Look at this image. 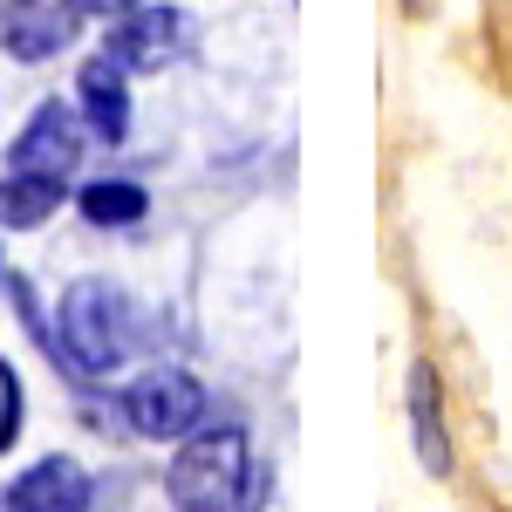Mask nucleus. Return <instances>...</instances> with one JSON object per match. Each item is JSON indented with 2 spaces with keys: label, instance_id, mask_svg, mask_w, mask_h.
Returning a JSON list of instances; mask_svg holds the SVG:
<instances>
[{
  "label": "nucleus",
  "instance_id": "9d476101",
  "mask_svg": "<svg viewBox=\"0 0 512 512\" xmlns=\"http://www.w3.org/2000/svg\"><path fill=\"white\" fill-rule=\"evenodd\" d=\"M62 212V178H41V171H14L0 178V226L14 233H35Z\"/></svg>",
  "mask_w": 512,
  "mask_h": 512
},
{
  "label": "nucleus",
  "instance_id": "20e7f679",
  "mask_svg": "<svg viewBox=\"0 0 512 512\" xmlns=\"http://www.w3.org/2000/svg\"><path fill=\"white\" fill-rule=\"evenodd\" d=\"M185 48H192V14L185 7H151V0L117 14V28L103 35V55H117L123 69H137V76L171 69Z\"/></svg>",
  "mask_w": 512,
  "mask_h": 512
},
{
  "label": "nucleus",
  "instance_id": "ddd939ff",
  "mask_svg": "<svg viewBox=\"0 0 512 512\" xmlns=\"http://www.w3.org/2000/svg\"><path fill=\"white\" fill-rule=\"evenodd\" d=\"M21 437V383H14V369L0 362V451Z\"/></svg>",
  "mask_w": 512,
  "mask_h": 512
},
{
  "label": "nucleus",
  "instance_id": "9b49d317",
  "mask_svg": "<svg viewBox=\"0 0 512 512\" xmlns=\"http://www.w3.org/2000/svg\"><path fill=\"white\" fill-rule=\"evenodd\" d=\"M76 205H82L89 226H137V219L151 212L144 185H130V178H96V185H82Z\"/></svg>",
  "mask_w": 512,
  "mask_h": 512
},
{
  "label": "nucleus",
  "instance_id": "f03ea898",
  "mask_svg": "<svg viewBox=\"0 0 512 512\" xmlns=\"http://www.w3.org/2000/svg\"><path fill=\"white\" fill-rule=\"evenodd\" d=\"M62 369L69 376H110L123 362V294L103 280H76L62 294Z\"/></svg>",
  "mask_w": 512,
  "mask_h": 512
},
{
  "label": "nucleus",
  "instance_id": "4468645a",
  "mask_svg": "<svg viewBox=\"0 0 512 512\" xmlns=\"http://www.w3.org/2000/svg\"><path fill=\"white\" fill-rule=\"evenodd\" d=\"M89 7H96V14H110V21H117V14H130V7H144V0H89Z\"/></svg>",
  "mask_w": 512,
  "mask_h": 512
},
{
  "label": "nucleus",
  "instance_id": "7ed1b4c3",
  "mask_svg": "<svg viewBox=\"0 0 512 512\" xmlns=\"http://www.w3.org/2000/svg\"><path fill=\"white\" fill-rule=\"evenodd\" d=\"M123 417H130V437H192L205 424V390H198V376L185 369H144L130 390H123Z\"/></svg>",
  "mask_w": 512,
  "mask_h": 512
},
{
  "label": "nucleus",
  "instance_id": "f8f14e48",
  "mask_svg": "<svg viewBox=\"0 0 512 512\" xmlns=\"http://www.w3.org/2000/svg\"><path fill=\"white\" fill-rule=\"evenodd\" d=\"M267 499H274V472H267V458H253V465H246V478H239L233 512H267Z\"/></svg>",
  "mask_w": 512,
  "mask_h": 512
},
{
  "label": "nucleus",
  "instance_id": "f257e3e1",
  "mask_svg": "<svg viewBox=\"0 0 512 512\" xmlns=\"http://www.w3.org/2000/svg\"><path fill=\"white\" fill-rule=\"evenodd\" d=\"M246 465H253V451H246V431L239 424H212V431L198 424L178 444L171 472H164V499L178 512H233Z\"/></svg>",
  "mask_w": 512,
  "mask_h": 512
},
{
  "label": "nucleus",
  "instance_id": "39448f33",
  "mask_svg": "<svg viewBox=\"0 0 512 512\" xmlns=\"http://www.w3.org/2000/svg\"><path fill=\"white\" fill-rule=\"evenodd\" d=\"M82 144H89V123H82L69 103H41L35 117L21 123V137H14V171L69 178L82 164Z\"/></svg>",
  "mask_w": 512,
  "mask_h": 512
},
{
  "label": "nucleus",
  "instance_id": "0eeeda50",
  "mask_svg": "<svg viewBox=\"0 0 512 512\" xmlns=\"http://www.w3.org/2000/svg\"><path fill=\"white\" fill-rule=\"evenodd\" d=\"M123 69L117 55H89L76 76V103H82V123L96 144H123L130 137V89H123Z\"/></svg>",
  "mask_w": 512,
  "mask_h": 512
},
{
  "label": "nucleus",
  "instance_id": "1a4fd4ad",
  "mask_svg": "<svg viewBox=\"0 0 512 512\" xmlns=\"http://www.w3.org/2000/svg\"><path fill=\"white\" fill-rule=\"evenodd\" d=\"M410 437L431 478H451V431H444V390L431 362H410Z\"/></svg>",
  "mask_w": 512,
  "mask_h": 512
},
{
  "label": "nucleus",
  "instance_id": "6e6552de",
  "mask_svg": "<svg viewBox=\"0 0 512 512\" xmlns=\"http://www.w3.org/2000/svg\"><path fill=\"white\" fill-rule=\"evenodd\" d=\"M7 512H89V472L76 458H41L7 485Z\"/></svg>",
  "mask_w": 512,
  "mask_h": 512
},
{
  "label": "nucleus",
  "instance_id": "dca6fc26",
  "mask_svg": "<svg viewBox=\"0 0 512 512\" xmlns=\"http://www.w3.org/2000/svg\"><path fill=\"white\" fill-rule=\"evenodd\" d=\"M0 280H7V260H0Z\"/></svg>",
  "mask_w": 512,
  "mask_h": 512
},
{
  "label": "nucleus",
  "instance_id": "2eb2a0df",
  "mask_svg": "<svg viewBox=\"0 0 512 512\" xmlns=\"http://www.w3.org/2000/svg\"><path fill=\"white\" fill-rule=\"evenodd\" d=\"M14 7H28V0H0V21H7V14H14Z\"/></svg>",
  "mask_w": 512,
  "mask_h": 512
},
{
  "label": "nucleus",
  "instance_id": "423d86ee",
  "mask_svg": "<svg viewBox=\"0 0 512 512\" xmlns=\"http://www.w3.org/2000/svg\"><path fill=\"white\" fill-rule=\"evenodd\" d=\"M82 14H89V0H28V7H14L0 21V48L14 62H48V55H62L76 41Z\"/></svg>",
  "mask_w": 512,
  "mask_h": 512
}]
</instances>
